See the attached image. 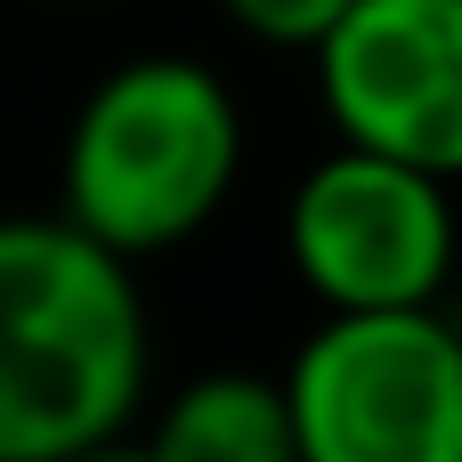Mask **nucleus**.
Wrapping results in <instances>:
<instances>
[{"instance_id":"f03ea898","label":"nucleus","mask_w":462,"mask_h":462,"mask_svg":"<svg viewBox=\"0 0 462 462\" xmlns=\"http://www.w3.org/2000/svg\"><path fill=\"white\" fill-rule=\"evenodd\" d=\"M244 162V114L195 57L114 65L65 138V219H81L122 260L171 252L227 203Z\"/></svg>"},{"instance_id":"423d86ee","label":"nucleus","mask_w":462,"mask_h":462,"mask_svg":"<svg viewBox=\"0 0 462 462\" xmlns=\"http://www.w3.org/2000/svg\"><path fill=\"white\" fill-rule=\"evenodd\" d=\"M154 455L162 462H292L300 455L292 390L268 374H195L179 398H162Z\"/></svg>"},{"instance_id":"7ed1b4c3","label":"nucleus","mask_w":462,"mask_h":462,"mask_svg":"<svg viewBox=\"0 0 462 462\" xmlns=\"http://www.w3.org/2000/svg\"><path fill=\"white\" fill-rule=\"evenodd\" d=\"M284 390L309 462H462V333L439 300L333 309Z\"/></svg>"},{"instance_id":"f257e3e1","label":"nucleus","mask_w":462,"mask_h":462,"mask_svg":"<svg viewBox=\"0 0 462 462\" xmlns=\"http://www.w3.org/2000/svg\"><path fill=\"white\" fill-rule=\"evenodd\" d=\"M146 398L130 260L81 219H0V462L106 447Z\"/></svg>"},{"instance_id":"39448f33","label":"nucleus","mask_w":462,"mask_h":462,"mask_svg":"<svg viewBox=\"0 0 462 462\" xmlns=\"http://www.w3.org/2000/svg\"><path fill=\"white\" fill-rule=\"evenodd\" d=\"M317 89L349 146L462 179V0H349L317 41Z\"/></svg>"},{"instance_id":"0eeeda50","label":"nucleus","mask_w":462,"mask_h":462,"mask_svg":"<svg viewBox=\"0 0 462 462\" xmlns=\"http://www.w3.org/2000/svg\"><path fill=\"white\" fill-rule=\"evenodd\" d=\"M252 41H276V49H317L341 16H349V0H219Z\"/></svg>"},{"instance_id":"20e7f679","label":"nucleus","mask_w":462,"mask_h":462,"mask_svg":"<svg viewBox=\"0 0 462 462\" xmlns=\"http://www.w3.org/2000/svg\"><path fill=\"white\" fill-rule=\"evenodd\" d=\"M455 179L414 171L374 146H333L284 211L292 276L325 309H414L455 276Z\"/></svg>"}]
</instances>
